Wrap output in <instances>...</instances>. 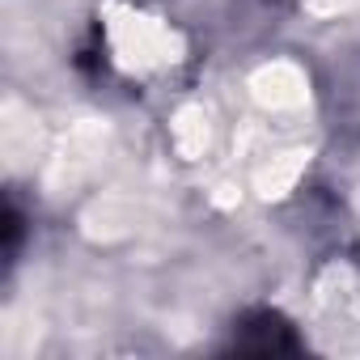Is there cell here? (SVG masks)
<instances>
[{
    "mask_svg": "<svg viewBox=\"0 0 360 360\" xmlns=\"http://www.w3.org/2000/svg\"><path fill=\"white\" fill-rule=\"evenodd\" d=\"M233 347L250 352V356H280V352H297V335L280 314L259 309V314L242 318V326L233 335Z\"/></svg>",
    "mask_w": 360,
    "mask_h": 360,
    "instance_id": "cell-1",
    "label": "cell"
}]
</instances>
